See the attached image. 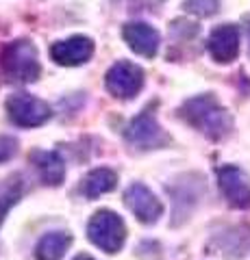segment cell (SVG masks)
<instances>
[{"mask_svg": "<svg viewBox=\"0 0 250 260\" xmlns=\"http://www.w3.org/2000/svg\"><path fill=\"white\" fill-rule=\"evenodd\" d=\"M74 260H96V258H92L90 254H78V256H74Z\"/></svg>", "mask_w": 250, "mask_h": 260, "instance_id": "obj_18", "label": "cell"}, {"mask_svg": "<svg viewBox=\"0 0 250 260\" xmlns=\"http://www.w3.org/2000/svg\"><path fill=\"white\" fill-rule=\"evenodd\" d=\"M92 54H94V42L83 35L63 39V42L52 44V48H50L52 61L59 65H66V68H74V65L87 63L92 59Z\"/></svg>", "mask_w": 250, "mask_h": 260, "instance_id": "obj_9", "label": "cell"}, {"mask_svg": "<svg viewBox=\"0 0 250 260\" xmlns=\"http://www.w3.org/2000/svg\"><path fill=\"white\" fill-rule=\"evenodd\" d=\"M179 115L187 121L189 126L196 128L198 133L209 137L211 141L227 139L233 130V117L229 115V111L217 102V98L213 93L189 98L181 107Z\"/></svg>", "mask_w": 250, "mask_h": 260, "instance_id": "obj_1", "label": "cell"}, {"mask_svg": "<svg viewBox=\"0 0 250 260\" xmlns=\"http://www.w3.org/2000/svg\"><path fill=\"white\" fill-rule=\"evenodd\" d=\"M87 239L104 254H118L126 241V225L122 217L109 208H100L87 223Z\"/></svg>", "mask_w": 250, "mask_h": 260, "instance_id": "obj_3", "label": "cell"}, {"mask_svg": "<svg viewBox=\"0 0 250 260\" xmlns=\"http://www.w3.org/2000/svg\"><path fill=\"white\" fill-rule=\"evenodd\" d=\"M217 184L222 195L233 208L250 206V176L235 165H224L217 169Z\"/></svg>", "mask_w": 250, "mask_h": 260, "instance_id": "obj_8", "label": "cell"}, {"mask_svg": "<svg viewBox=\"0 0 250 260\" xmlns=\"http://www.w3.org/2000/svg\"><path fill=\"white\" fill-rule=\"evenodd\" d=\"M24 191V182L20 174H13L0 182V225H3L7 213L18 204Z\"/></svg>", "mask_w": 250, "mask_h": 260, "instance_id": "obj_15", "label": "cell"}, {"mask_svg": "<svg viewBox=\"0 0 250 260\" xmlns=\"http://www.w3.org/2000/svg\"><path fill=\"white\" fill-rule=\"evenodd\" d=\"M124 204L137 217V221H142L144 225L157 223L159 217L163 215V204H161V200L142 182H133L124 191Z\"/></svg>", "mask_w": 250, "mask_h": 260, "instance_id": "obj_7", "label": "cell"}, {"mask_svg": "<svg viewBox=\"0 0 250 260\" xmlns=\"http://www.w3.org/2000/svg\"><path fill=\"white\" fill-rule=\"evenodd\" d=\"M72 245V234L68 230H52L39 239L35 247V260H63Z\"/></svg>", "mask_w": 250, "mask_h": 260, "instance_id": "obj_14", "label": "cell"}, {"mask_svg": "<svg viewBox=\"0 0 250 260\" xmlns=\"http://www.w3.org/2000/svg\"><path fill=\"white\" fill-rule=\"evenodd\" d=\"M185 11H189L193 15H200V18H209V15H215L220 9V0H185Z\"/></svg>", "mask_w": 250, "mask_h": 260, "instance_id": "obj_16", "label": "cell"}, {"mask_svg": "<svg viewBox=\"0 0 250 260\" xmlns=\"http://www.w3.org/2000/svg\"><path fill=\"white\" fill-rule=\"evenodd\" d=\"M122 35H124V42L128 44V48L142 56L152 59L159 50V44H161L159 30L152 28L146 22H128L122 30Z\"/></svg>", "mask_w": 250, "mask_h": 260, "instance_id": "obj_11", "label": "cell"}, {"mask_svg": "<svg viewBox=\"0 0 250 260\" xmlns=\"http://www.w3.org/2000/svg\"><path fill=\"white\" fill-rule=\"evenodd\" d=\"M18 145H20V141L15 139V137L0 135V162L11 160L15 154H18Z\"/></svg>", "mask_w": 250, "mask_h": 260, "instance_id": "obj_17", "label": "cell"}, {"mask_svg": "<svg viewBox=\"0 0 250 260\" xmlns=\"http://www.w3.org/2000/svg\"><path fill=\"white\" fill-rule=\"evenodd\" d=\"M29 160L33 162L44 184L59 186L66 180V160L57 150H33Z\"/></svg>", "mask_w": 250, "mask_h": 260, "instance_id": "obj_12", "label": "cell"}, {"mask_svg": "<svg viewBox=\"0 0 250 260\" xmlns=\"http://www.w3.org/2000/svg\"><path fill=\"white\" fill-rule=\"evenodd\" d=\"M7 113L9 119L20 128H37L44 126L52 117L50 104L44 102L42 98H35L31 93H13L7 100Z\"/></svg>", "mask_w": 250, "mask_h": 260, "instance_id": "obj_5", "label": "cell"}, {"mask_svg": "<svg viewBox=\"0 0 250 260\" xmlns=\"http://www.w3.org/2000/svg\"><path fill=\"white\" fill-rule=\"evenodd\" d=\"M104 85L111 95L120 98V100H131L144 87V70L131 61H118L109 68Z\"/></svg>", "mask_w": 250, "mask_h": 260, "instance_id": "obj_6", "label": "cell"}, {"mask_svg": "<svg viewBox=\"0 0 250 260\" xmlns=\"http://www.w3.org/2000/svg\"><path fill=\"white\" fill-rule=\"evenodd\" d=\"M124 139L137 150H161L170 145V135L157 121L155 107H146L140 115H135L124 128Z\"/></svg>", "mask_w": 250, "mask_h": 260, "instance_id": "obj_4", "label": "cell"}, {"mask_svg": "<svg viewBox=\"0 0 250 260\" xmlns=\"http://www.w3.org/2000/svg\"><path fill=\"white\" fill-rule=\"evenodd\" d=\"M209 54L213 56L217 63H231L237 59L239 54V30L235 24H222L211 30L209 35Z\"/></svg>", "mask_w": 250, "mask_h": 260, "instance_id": "obj_10", "label": "cell"}, {"mask_svg": "<svg viewBox=\"0 0 250 260\" xmlns=\"http://www.w3.org/2000/svg\"><path fill=\"white\" fill-rule=\"evenodd\" d=\"M118 186V172L109 167H96L80 180V191L87 200H96L104 193H111Z\"/></svg>", "mask_w": 250, "mask_h": 260, "instance_id": "obj_13", "label": "cell"}, {"mask_svg": "<svg viewBox=\"0 0 250 260\" xmlns=\"http://www.w3.org/2000/svg\"><path fill=\"white\" fill-rule=\"evenodd\" d=\"M0 68H3L5 78L11 83H35L42 72L37 48L26 39L9 44L0 54Z\"/></svg>", "mask_w": 250, "mask_h": 260, "instance_id": "obj_2", "label": "cell"}]
</instances>
